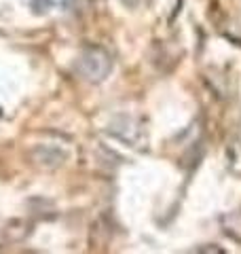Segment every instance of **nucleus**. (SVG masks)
<instances>
[{
  "label": "nucleus",
  "instance_id": "obj_3",
  "mask_svg": "<svg viewBox=\"0 0 241 254\" xmlns=\"http://www.w3.org/2000/svg\"><path fill=\"white\" fill-rule=\"evenodd\" d=\"M36 155H38L36 157L38 163L45 165V168H55V165H60L61 159H63V155L60 153V150H55V148H38Z\"/></svg>",
  "mask_w": 241,
  "mask_h": 254
},
{
  "label": "nucleus",
  "instance_id": "obj_1",
  "mask_svg": "<svg viewBox=\"0 0 241 254\" xmlns=\"http://www.w3.org/2000/svg\"><path fill=\"white\" fill-rule=\"evenodd\" d=\"M112 68V60L110 55L100 49V47H91V49L83 51V55L78 58V72L83 74L87 81L100 83L108 76Z\"/></svg>",
  "mask_w": 241,
  "mask_h": 254
},
{
  "label": "nucleus",
  "instance_id": "obj_2",
  "mask_svg": "<svg viewBox=\"0 0 241 254\" xmlns=\"http://www.w3.org/2000/svg\"><path fill=\"white\" fill-rule=\"evenodd\" d=\"M108 131L112 133L115 138H119L120 142L129 146H140L144 142V129L142 125L135 121L133 117H127V115H120V117H115L108 125Z\"/></svg>",
  "mask_w": 241,
  "mask_h": 254
},
{
  "label": "nucleus",
  "instance_id": "obj_4",
  "mask_svg": "<svg viewBox=\"0 0 241 254\" xmlns=\"http://www.w3.org/2000/svg\"><path fill=\"white\" fill-rule=\"evenodd\" d=\"M53 4H60V6H66L68 0H53Z\"/></svg>",
  "mask_w": 241,
  "mask_h": 254
}]
</instances>
